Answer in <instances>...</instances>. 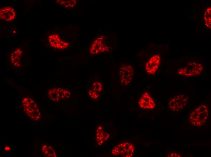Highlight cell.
<instances>
[{
  "mask_svg": "<svg viewBox=\"0 0 211 157\" xmlns=\"http://www.w3.org/2000/svg\"><path fill=\"white\" fill-rule=\"evenodd\" d=\"M211 11L210 5L207 6L204 13V20L206 27L208 29L211 28Z\"/></svg>",
  "mask_w": 211,
  "mask_h": 157,
  "instance_id": "cell-13",
  "label": "cell"
},
{
  "mask_svg": "<svg viewBox=\"0 0 211 157\" xmlns=\"http://www.w3.org/2000/svg\"><path fill=\"white\" fill-rule=\"evenodd\" d=\"M22 53L21 50L18 48L11 54V61L15 66L19 67L21 65V59Z\"/></svg>",
  "mask_w": 211,
  "mask_h": 157,
  "instance_id": "cell-12",
  "label": "cell"
},
{
  "mask_svg": "<svg viewBox=\"0 0 211 157\" xmlns=\"http://www.w3.org/2000/svg\"><path fill=\"white\" fill-rule=\"evenodd\" d=\"M139 104L141 107L145 109H152L156 106L155 102L147 92H145L140 98Z\"/></svg>",
  "mask_w": 211,
  "mask_h": 157,
  "instance_id": "cell-9",
  "label": "cell"
},
{
  "mask_svg": "<svg viewBox=\"0 0 211 157\" xmlns=\"http://www.w3.org/2000/svg\"><path fill=\"white\" fill-rule=\"evenodd\" d=\"M203 69V66L201 63L196 62H190L179 68L178 70V73L186 77H193L199 75Z\"/></svg>",
  "mask_w": 211,
  "mask_h": 157,
  "instance_id": "cell-3",
  "label": "cell"
},
{
  "mask_svg": "<svg viewBox=\"0 0 211 157\" xmlns=\"http://www.w3.org/2000/svg\"><path fill=\"white\" fill-rule=\"evenodd\" d=\"M109 137V135L106 133H104L103 136V138L104 141H106L107 140Z\"/></svg>",
  "mask_w": 211,
  "mask_h": 157,
  "instance_id": "cell-22",
  "label": "cell"
},
{
  "mask_svg": "<svg viewBox=\"0 0 211 157\" xmlns=\"http://www.w3.org/2000/svg\"><path fill=\"white\" fill-rule=\"evenodd\" d=\"M57 2L67 8H72L77 3L76 0H57Z\"/></svg>",
  "mask_w": 211,
  "mask_h": 157,
  "instance_id": "cell-16",
  "label": "cell"
},
{
  "mask_svg": "<svg viewBox=\"0 0 211 157\" xmlns=\"http://www.w3.org/2000/svg\"><path fill=\"white\" fill-rule=\"evenodd\" d=\"M134 73V69L131 65L126 64L121 66L119 75L121 84L126 86L130 84L132 79Z\"/></svg>",
  "mask_w": 211,
  "mask_h": 157,
  "instance_id": "cell-5",
  "label": "cell"
},
{
  "mask_svg": "<svg viewBox=\"0 0 211 157\" xmlns=\"http://www.w3.org/2000/svg\"><path fill=\"white\" fill-rule=\"evenodd\" d=\"M103 37H98L93 42L90 49V53L92 54H96L100 52L107 51L109 47L103 42Z\"/></svg>",
  "mask_w": 211,
  "mask_h": 157,
  "instance_id": "cell-8",
  "label": "cell"
},
{
  "mask_svg": "<svg viewBox=\"0 0 211 157\" xmlns=\"http://www.w3.org/2000/svg\"><path fill=\"white\" fill-rule=\"evenodd\" d=\"M134 149V146L132 144L125 142L115 147L112 150V153L115 155L130 157L133 155Z\"/></svg>",
  "mask_w": 211,
  "mask_h": 157,
  "instance_id": "cell-6",
  "label": "cell"
},
{
  "mask_svg": "<svg viewBox=\"0 0 211 157\" xmlns=\"http://www.w3.org/2000/svg\"><path fill=\"white\" fill-rule=\"evenodd\" d=\"M208 116V108L206 105L203 104L192 111L189 117V120L193 126H201L205 123Z\"/></svg>",
  "mask_w": 211,
  "mask_h": 157,
  "instance_id": "cell-1",
  "label": "cell"
},
{
  "mask_svg": "<svg viewBox=\"0 0 211 157\" xmlns=\"http://www.w3.org/2000/svg\"><path fill=\"white\" fill-rule=\"evenodd\" d=\"M10 148L8 146H6L5 148V150L6 151H8L10 150Z\"/></svg>",
  "mask_w": 211,
  "mask_h": 157,
  "instance_id": "cell-23",
  "label": "cell"
},
{
  "mask_svg": "<svg viewBox=\"0 0 211 157\" xmlns=\"http://www.w3.org/2000/svg\"><path fill=\"white\" fill-rule=\"evenodd\" d=\"M104 132L102 127L99 126L97 129L96 133V138L98 144L99 145L102 144L103 143L104 140L103 136Z\"/></svg>",
  "mask_w": 211,
  "mask_h": 157,
  "instance_id": "cell-17",
  "label": "cell"
},
{
  "mask_svg": "<svg viewBox=\"0 0 211 157\" xmlns=\"http://www.w3.org/2000/svg\"><path fill=\"white\" fill-rule=\"evenodd\" d=\"M89 96L93 99H96L99 96L98 93L92 90H89L88 92Z\"/></svg>",
  "mask_w": 211,
  "mask_h": 157,
  "instance_id": "cell-20",
  "label": "cell"
},
{
  "mask_svg": "<svg viewBox=\"0 0 211 157\" xmlns=\"http://www.w3.org/2000/svg\"><path fill=\"white\" fill-rule=\"evenodd\" d=\"M188 97L185 94H179L173 97L169 101L168 107L173 111H178L182 110L187 105Z\"/></svg>",
  "mask_w": 211,
  "mask_h": 157,
  "instance_id": "cell-4",
  "label": "cell"
},
{
  "mask_svg": "<svg viewBox=\"0 0 211 157\" xmlns=\"http://www.w3.org/2000/svg\"><path fill=\"white\" fill-rule=\"evenodd\" d=\"M61 100L69 98L70 96V92L67 90L61 88H56Z\"/></svg>",
  "mask_w": 211,
  "mask_h": 157,
  "instance_id": "cell-18",
  "label": "cell"
},
{
  "mask_svg": "<svg viewBox=\"0 0 211 157\" xmlns=\"http://www.w3.org/2000/svg\"><path fill=\"white\" fill-rule=\"evenodd\" d=\"M22 103L24 111L31 120H37L39 119L41 113L37 104L32 98L25 97Z\"/></svg>",
  "mask_w": 211,
  "mask_h": 157,
  "instance_id": "cell-2",
  "label": "cell"
},
{
  "mask_svg": "<svg viewBox=\"0 0 211 157\" xmlns=\"http://www.w3.org/2000/svg\"><path fill=\"white\" fill-rule=\"evenodd\" d=\"M102 89V85L99 82H94L92 84V90L98 93L100 92Z\"/></svg>",
  "mask_w": 211,
  "mask_h": 157,
  "instance_id": "cell-19",
  "label": "cell"
},
{
  "mask_svg": "<svg viewBox=\"0 0 211 157\" xmlns=\"http://www.w3.org/2000/svg\"><path fill=\"white\" fill-rule=\"evenodd\" d=\"M49 40L51 45L55 48L63 49L67 48L69 44L62 40L57 34H53L49 37Z\"/></svg>",
  "mask_w": 211,
  "mask_h": 157,
  "instance_id": "cell-10",
  "label": "cell"
},
{
  "mask_svg": "<svg viewBox=\"0 0 211 157\" xmlns=\"http://www.w3.org/2000/svg\"><path fill=\"white\" fill-rule=\"evenodd\" d=\"M161 59L158 54L152 56L146 62L145 69L148 74L153 75L157 71L160 63Z\"/></svg>",
  "mask_w": 211,
  "mask_h": 157,
  "instance_id": "cell-7",
  "label": "cell"
},
{
  "mask_svg": "<svg viewBox=\"0 0 211 157\" xmlns=\"http://www.w3.org/2000/svg\"><path fill=\"white\" fill-rule=\"evenodd\" d=\"M168 157H180L181 155L176 153L172 152L171 153L167 156Z\"/></svg>",
  "mask_w": 211,
  "mask_h": 157,
  "instance_id": "cell-21",
  "label": "cell"
},
{
  "mask_svg": "<svg viewBox=\"0 0 211 157\" xmlns=\"http://www.w3.org/2000/svg\"><path fill=\"white\" fill-rule=\"evenodd\" d=\"M47 95L49 98L53 101L58 102L61 100L56 88L49 89L48 91Z\"/></svg>",
  "mask_w": 211,
  "mask_h": 157,
  "instance_id": "cell-15",
  "label": "cell"
},
{
  "mask_svg": "<svg viewBox=\"0 0 211 157\" xmlns=\"http://www.w3.org/2000/svg\"><path fill=\"white\" fill-rule=\"evenodd\" d=\"M15 12L14 8L10 6H6L0 10L1 19L9 21L13 20L15 17Z\"/></svg>",
  "mask_w": 211,
  "mask_h": 157,
  "instance_id": "cell-11",
  "label": "cell"
},
{
  "mask_svg": "<svg viewBox=\"0 0 211 157\" xmlns=\"http://www.w3.org/2000/svg\"><path fill=\"white\" fill-rule=\"evenodd\" d=\"M41 151L45 156L46 157L57 156L56 152L50 146L44 145L41 148Z\"/></svg>",
  "mask_w": 211,
  "mask_h": 157,
  "instance_id": "cell-14",
  "label": "cell"
}]
</instances>
